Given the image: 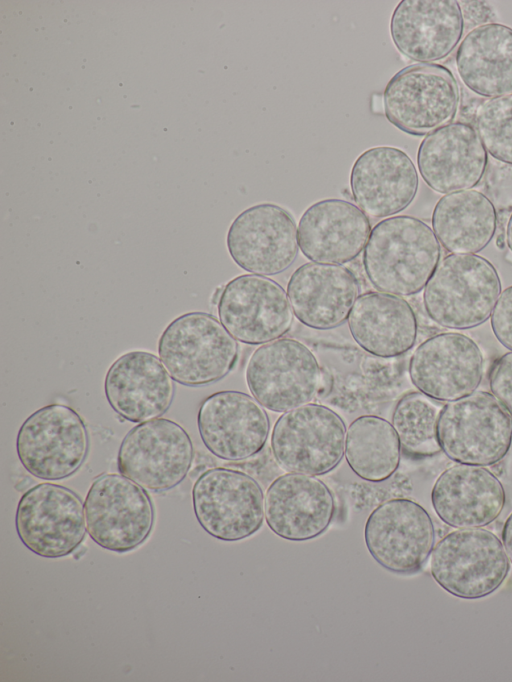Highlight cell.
I'll return each mask as SVG.
<instances>
[{
    "label": "cell",
    "mask_w": 512,
    "mask_h": 682,
    "mask_svg": "<svg viewBox=\"0 0 512 682\" xmlns=\"http://www.w3.org/2000/svg\"><path fill=\"white\" fill-rule=\"evenodd\" d=\"M417 165L432 190L449 194L480 183L488 154L472 125L452 122L424 137L417 151Z\"/></svg>",
    "instance_id": "obj_20"
},
{
    "label": "cell",
    "mask_w": 512,
    "mask_h": 682,
    "mask_svg": "<svg viewBox=\"0 0 512 682\" xmlns=\"http://www.w3.org/2000/svg\"><path fill=\"white\" fill-rule=\"evenodd\" d=\"M81 498L71 489L40 483L20 498L15 514L17 535L23 545L44 558L74 553L86 536Z\"/></svg>",
    "instance_id": "obj_12"
},
{
    "label": "cell",
    "mask_w": 512,
    "mask_h": 682,
    "mask_svg": "<svg viewBox=\"0 0 512 682\" xmlns=\"http://www.w3.org/2000/svg\"><path fill=\"white\" fill-rule=\"evenodd\" d=\"M159 358L177 383L205 386L226 377L237 363V340L213 315L194 311L171 321L158 341Z\"/></svg>",
    "instance_id": "obj_3"
},
{
    "label": "cell",
    "mask_w": 512,
    "mask_h": 682,
    "mask_svg": "<svg viewBox=\"0 0 512 682\" xmlns=\"http://www.w3.org/2000/svg\"><path fill=\"white\" fill-rule=\"evenodd\" d=\"M220 322L237 340L265 344L287 334L294 320L283 287L266 276L243 274L231 279L217 302Z\"/></svg>",
    "instance_id": "obj_15"
},
{
    "label": "cell",
    "mask_w": 512,
    "mask_h": 682,
    "mask_svg": "<svg viewBox=\"0 0 512 682\" xmlns=\"http://www.w3.org/2000/svg\"><path fill=\"white\" fill-rule=\"evenodd\" d=\"M353 272L337 264L308 262L298 267L287 284V296L296 318L316 330L342 325L359 297Z\"/></svg>",
    "instance_id": "obj_25"
},
{
    "label": "cell",
    "mask_w": 512,
    "mask_h": 682,
    "mask_svg": "<svg viewBox=\"0 0 512 682\" xmlns=\"http://www.w3.org/2000/svg\"><path fill=\"white\" fill-rule=\"evenodd\" d=\"M89 449L86 425L71 407L53 403L33 412L16 437V452L32 476L56 481L72 476Z\"/></svg>",
    "instance_id": "obj_8"
},
{
    "label": "cell",
    "mask_w": 512,
    "mask_h": 682,
    "mask_svg": "<svg viewBox=\"0 0 512 682\" xmlns=\"http://www.w3.org/2000/svg\"><path fill=\"white\" fill-rule=\"evenodd\" d=\"M506 501L500 480L483 466L456 464L435 481L431 502L436 515L447 525L481 528L495 521Z\"/></svg>",
    "instance_id": "obj_26"
},
{
    "label": "cell",
    "mask_w": 512,
    "mask_h": 682,
    "mask_svg": "<svg viewBox=\"0 0 512 682\" xmlns=\"http://www.w3.org/2000/svg\"><path fill=\"white\" fill-rule=\"evenodd\" d=\"M193 456L186 430L175 421L159 418L128 431L118 450L117 467L120 474L144 489L161 492L185 479Z\"/></svg>",
    "instance_id": "obj_13"
},
{
    "label": "cell",
    "mask_w": 512,
    "mask_h": 682,
    "mask_svg": "<svg viewBox=\"0 0 512 682\" xmlns=\"http://www.w3.org/2000/svg\"><path fill=\"white\" fill-rule=\"evenodd\" d=\"M332 389V376L331 374L323 368V376L319 391V396H326L331 392Z\"/></svg>",
    "instance_id": "obj_36"
},
{
    "label": "cell",
    "mask_w": 512,
    "mask_h": 682,
    "mask_svg": "<svg viewBox=\"0 0 512 682\" xmlns=\"http://www.w3.org/2000/svg\"><path fill=\"white\" fill-rule=\"evenodd\" d=\"M344 455L358 477L381 482L398 469L401 443L389 421L377 415H362L348 427Z\"/></svg>",
    "instance_id": "obj_30"
},
{
    "label": "cell",
    "mask_w": 512,
    "mask_h": 682,
    "mask_svg": "<svg viewBox=\"0 0 512 682\" xmlns=\"http://www.w3.org/2000/svg\"><path fill=\"white\" fill-rule=\"evenodd\" d=\"M502 543L509 561L512 563V513L507 517L502 529Z\"/></svg>",
    "instance_id": "obj_35"
},
{
    "label": "cell",
    "mask_w": 512,
    "mask_h": 682,
    "mask_svg": "<svg viewBox=\"0 0 512 682\" xmlns=\"http://www.w3.org/2000/svg\"><path fill=\"white\" fill-rule=\"evenodd\" d=\"M441 257L432 228L409 215L388 217L372 229L363 253V266L372 286L395 296L419 293Z\"/></svg>",
    "instance_id": "obj_1"
},
{
    "label": "cell",
    "mask_w": 512,
    "mask_h": 682,
    "mask_svg": "<svg viewBox=\"0 0 512 682\" xmlns=\"http://www.w3.org/2000/svg\"><path fill=\"white\" fill-rule=\"evenodd\" d=\"M354 341L366 352L382 358L405 354L418 333L411 305L399 296L369 291L359 295L348 317Z\"/></svg>",
    "instance_id": "obj_27"
},
{
    "label": "cell",
    "mask_w": 512,
    "mask_h": 682,
    "mask_svg": "<svg viewBox=\"0 0 512 682\" xmlns=\"http://www.w3.org/2000/svg\"><path fill=\"white\" fill-rule=\"evenodd\" d=\"M460 104L458 82L447 67L416 63L398 71L383 92L387 120L409 135L421 136L452 123Z\"/></svg>",
    "instance_id": "obj_6"
},
{
    "label": "cell",
    "mask_w": 512,
    "mask_h": 682,
    "mask_svg": "<svg viewBox=\"0 0 512 682\" xmlns=\"http://www.w3.org/2000/svg\"><path fill=\"white\" fill-rule=\"evenodd\" d=\"M323 368L302 342L279 338L259 346L245 371L252 396L272 412H287L319 396Z\"/></svg>",
    "instance_id": "obj_7"
},
{
    "label": "cell",
    "mask_w": 512,
    "mask_h": 682,
    "mask_svg": "<svg viewBox=\"0 0 512 682\" xmlns=\"http://www.w3.org/2000/svg\"><path fill=\"white\" fill-rule=\"evenodd\" d=\"M474 123L486 151L512 165V94L485 100L475 113Z\"/></svg>",
    "instance_id": "obj_32"
},
{
    "label": "cell",
    "mask_w": 512,
    "mask_h": 682,
    "mask_svg": "<svg viewBox=\"0 0 512 682\" xmlns=\"http://www.w3.org/2000/svg\"><path fill=\"white\" fill-rule=\"evenodd\" d=\"M492 394L512 415V352L499 357L489 372Z\"/></svg>",
    "instance_id": "obj_33"
},
{
    "label": "cell",
    "mask_w": 512,
    "mask_h": 682,
    "mask_svg": "<svg viewBox=\"0 0 512 682\" xmlns=\"http://www.w3.org/2000/svg\"><path fill=\"white\" fill-rule=\"evenodd\" d=\"M174 383L153 353L135 350L118 357L104 379L109 405L122 418L142 423L165 414L174 397Z\"/></svg>",
    "instance_id": "obj_22"
},
{
    "label": "cell",
    "mask_w": 512,
    "mask_h": 682,
    "mask_svg": "<svg viewBox=\"0 0 512 682\" xmlns=\"http://www.w3.org/2000/svg\"><path fill=\"white\" fill-rule=\"evenodd\" d=\"M484 361L477 343L458 332H443L422 342L409 362L412 384L438 401H453L475 392Z\"/></svg>",
    "instance_id": "obj_17"
},
{
    "label": "cell",
    "mask_w": 512,
    "mask_h": 682,
    "mask_svg": "<svg viewBox=\"0 0 512 682\" xmlns=\"http://www.w3.org/2000/svg\"><path fill=\"white\" fill-rule=\"evenodd\" d=\"M264 499L253 477L225 467L204 471L192 488L199 525L210 536L225 542L248 538L262 527Z\"/></svg>",
    "instance_id": "obj_11"
},
{
    "label": "cell",
    "mask_w": 512,
    "mask_h": 682,
    "mask_svg": "<svg viewBox=\"0 0 512 682\" xmlns=\"http://www.w3.org/2000/svg\"><path fill=\"white\" fill-rule=\"evenodd\" d=\"M506 243L510 251L512 252V213L509 217L507 226H506Z\"/></svg>",
    "instance_id": "obj_37"
},
{
    "label": "cell",
    "mask_w": 512,
    "mask_h": 682,
    "mask_svg": "<svg viewBox=\"0 0 512 682\" xmlns=\"http://www.w3.org/2000/svg\"><path fill=\"white\" fill-rule=\"evenodd\" d=\"M501 289L498 272L486 258L451 253L439 261L426 284L423 303L438 325L470 329L491 316Z\"/></svg>",
    "instance_id": "obj_2"
},
{
    "label": "cell",
    "mask_w": 512,
    "mask_h": 682,
    "mask_svg": "<svg viewBox=\"0 0 512 682\" xmlns=\"http://www.w3.org/2000/svg\"><path fill=\"white\" fill-rule=\"evenodd\" d=\"M346 432L338 413L325 405L309 403L277 419L271 433L272 454L288 472L324 475L341 462Z\"/></svg>",
    "instance_id": "obj_9"
},
{
    "label": "cell",
    "mask_w": 512,
    "mask_h": 682,
    "mask_svg": "<svg viewBox=\"0 0 512 682\" xmlns=\"http://www.w3.org/2000/svg\"><path fill=\"white\" fill-rule=\"evenodd\" d=\"M441 409L420 391L399 399L393 410L392 425L406 454L424 457L440 452L437 425Z\"/></svg>",
    "instance_id": "obj_31"
},
{
    "label": "cell",
    "mask_w": 512,
    "mask_h": 682,
    "mask_svg": "<svg viewBox=\"0 0 512 682\" xmlns=\"http://www.w3.org/2000/svg\"><path fill=\"white\" fill-rule=\"evenodd\" d=\"M464 18L456 0H402L390 19L398 51L420 63L450 55L462 39Z\"/></svg>",
    "instance_id": "obj_23"
},
{
    "label": "cell",
    "mask_w": 512,
    "mask_h": 682,
    "mask_svg": "<svg viewBox=\"0 0 512 682\" xmlns=\"http://www.w3.org/2000/svg\"><path fill=\"white\" fill-rule=\"evenodd\" d=\"M456 67L463 83L480 96L512 94V28L495 22L473 28L458 46Z\"/></svg>",
    "instance_id": "obj_28"
},
{
    "label": "cell",
    "mask_w": 512,
    "mask_h": 682,
    "mask_svg": "<svg viewBox=\"0 0 512 682\" xmlns=\"http://www.w3.org/2000/svg\"><path fill=\"white\" fill-rule=\"evenodd\" d=\"M364 540L373 559L396 574L418 571L430 556L435 529L429 513L416 501L393 498L368 516Z\"/></svg>",
    "instance_id": "obj_14"
},
{
    "label": "cell",
    "mask_w": 512,
    "mask_h": 682,
    "mask_svg": "<svg viewBox=\"0 0 512 682\" xmlns=\"http://www.w3.org/2000/svg\"><path fill=\"white\" fill-rule=\"evenodd\" d=\"M437 431L441 450L451 460L490 466L511 447L512 417L492 393L476 391L442 407Z\"/></svg>",
    "instance_id": "obj_4"
},
{
    "label": "cell",
    "mask_w": 512,
    "mask_h": 682,
    "mask_svg": "<svg viewBox=\"0 0 512 682\" xmlns=\"http://www.w3.org/2000/svg\"><path fill=\"white\" fill-rule=\"evenodd\" d=\"M493 202L477 190L453 192L441 197L432 213L433 231L445 250L474 254L483 250L497 229Z\"/></svg>",
    "instance_id": "obj_29"
},
{
    "label": "cell",
    "mask_w": 512,
    "mask_h": 682,
    "mask_svg": "<svg viewBox=\"0 0 512 682\" xmlns=\"http://www.w3.org/2000/svg\"><path fill=\"white\" fill-rule=\"evenodd\" d=\"M490 322L497 340L512 351V286L501 292L492 311Z\"/></svg>",
    "instance_id": "obj_34"
},
{
    "label": "cell",
    "mask_w": 512,
    "mask_h": 682,
    "mask_svg": "<svg viewBox=\"0 0 512 682\" xmlns=\"http://www.w3.org/2000/svg\"><path fill=\"white\" fill-rule=\"evenodd\" d=\"M87 532L101 548L129 552L152 532L154 509L143 487L122 474L95 478L84 502Z\"/></svg>",
    "instance_id": "obj_10"
},
{
    "label": "cell",
    "mask_w": 512,
    "mask_h": 682,
    "mask_svg": "<svg viewBox=\"0 0 512 682\" xmlns=\"http://www.w3.org/2000/svg\"><path fill=\"white\" fill-rule=\"evenodd\" d=\"M197 425L205 447L226 461H241L259 453L270 431L263 406L253 396L236 390L206 397L198 410Z\"/></svg>",
    "instance_id": "obj_18"
},
{
    "label": "cell",
    "mask_w": 512,
    "mask_h": 682,
    "mask_svg": "<svg viewBox=\"0 0 512 682\" xmlns=\"http://www.w3.org/2000/svg\"><path fill=\"white\" fill-rule=\"evenodd\" d=\"M298 229L291 213L274 203L242 211L231 223L226 246L232 260L252 274L284 272L298 255Z\"/></svg>",
    "instance_id": "obj_16"
},
{
    "label": "cell",
    "mask_w": 512,
    "mask_h": 682,
    "mask_svg": "<svg viewBox=\"0 0 512 682\" xmlns=\"http://www.w3.org/2000/svg\"><path fill=\"white\" fill-rule=\"evenodd\" d=\"M265 520L273 533L288 541H308L332 523L336 505L330 488L313 475L288 472L269 485Z\"/></svg>",
    "instance_id": "obj_19"
},
{
    "label": "cell",
    "mask_w": 512,
    "mask_h": 682,
    "mask_svg": "<svg viewBox=\"0 0 512 682\" xmlns=\"http://www.w3.org/2000/svg\"><path fill=\"white\" fill-rule=\"evenodd\" d=\"M370 233L369 218L358 206L329 198L304 211L298 224V244L312 262L344 264L359 256Z\"/></svg>",
    "instance_id": "obj_24"
},
{
    "label": "cell",
    "mask_w": 512,
    "mask_h": 682,
    "mask_svg": "<svg viewBox=\"0 0 512 682\" xmlns=\"http://www.w3.org/2000/svg\"><path fill=\"white\" fill-rule=\"evenodd\" d=\"M509 570L502 541L483 528L452 531L431 552V576L442 589L461 599H479L494 593Z\"/></svg>",
    "instance_id": "obj_5"
},
{
    "label": "cell",
    "mask_w": 512,
    "mask_h": 682,
    "mask_svg": "<svg viewBox=\"0 0 512 682\" xmlns=\"http://www.w3.org/2000/svg\"><path fill=\"white\" fill-rule=\"evenodd\" d=\"M418 185L413 161L396 147L369 148L351 168L353 199L372 218H385L405 210L415 199Z\"/></svg>",
    "instance_id": "obj_21"
}]
</instances>
